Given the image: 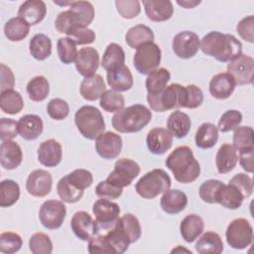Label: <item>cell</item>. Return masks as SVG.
Returning a JSON list of instances; mask_svg holds the SVG:
<instances>
[{
    "mask_svg": "<svg viewBox=\"0 0 254 254\" xmlns=\"http://www.w3.org/2000/svg\"><path fill=\"white\" fill-rule=\"evenodd\" d=\"M67 179L78 189L84 190L93 183L92 174L85 169H76L66 175Z\"/></svg>",
    "mask_w": 254,
    "mask_h": 254,
    "instance_id": "cell-54",
    "label": "cell"
},
{
    "mask_svg": "<svg viewBox=\"0 0 254 254\" xmlns=\"http://www.w3.org/2000/svg\"><path fill=\"white\" fill-rule=\"evenodd\" d=\"M239 163L244 171L253 173L254 170V150L239 152Z\"/></svg>",
    "mask_w": 254,
    "mask_h": 254,
    "instance_id": "cell-62",
    "label": "cell"
},
{
    "mask_svg": "<svg viewBox=\"0 0 254 254\" xmlns=\"http://www.w3.org/2000/svg\"><path fill=\"white\" fill-rule=\"evenodd\" d=\"M204 228L203 220L197 214L187 215L180 224V232L185 241L193 242L202 233Z\"/></svg>",
    "mask_w": 254,
    "mask_h": 254,
    "instance_id": "cell-31",
    "label": "cell"
},
{
    "mask_svg": "<svg viewBox=\"0 0 254 254\" xmlns=\"http://www.w3.org/2000/svg\"><path fill=\"white\" fill-rule=\"evenodd\" d=\"M30 32V25L20 17L11 18L4 26L5 37L11 42L24 40Z\"/></svg>",
    "mask_w": 254,
    "mask_h": 254,
    "instance_id": "cell-39",
    "label": "cell"
},
{
    "mask_svg": "<svg viewBox=\"0 0 254 254\" xmlns=\"http://www.w3.org/2000/svg\"><path fill=\"white\" fill-rule=\"evenodd\" d=\"M218 140L217 127L209 122L202 123L195 132V145L200 149L212 148Z\"/></svg>",
    "mask_w": 254,
    "mask_h": 254,
    "instance_id": "cell-37",
    "label": "cell"
},
{
    "mask_svg": "<svg viewBox=\"0 0 254 254\" xmlns=\"http://www.w3.org/2000/svg\"><path fill=\"white\" fill-rule=\"evenodd\" d=\"M162 209L168 214H178L183 211L188 204L187 194L180 190H167L161 197Z\"/></svg>",
    "mask_w": 254,
    "mask_h": 254,
    "instance_id": "cell-25",
    "label": "cell"
},
{
    "mask_svg": "<svg viewBox=\"0 0 254 254\" xmlns=\"http://www.w3.org/2000/svg\"><path fill=\"white\" fill-rule=\"evenodd\" d=\"M194 247L199 254H220L223 251V242L216 232L207 231L198 238Z\"/></svg>",
    "mask_w": 254,
    "mask_h": 254,
    "instance_id": "cell-34",
    "label": "cell"
},
{
    "mask_svg": "<svg viewBox=\"0 0 254 254\" xmlns=\"http://www.w3.org/2000/svg\"><path fill=\"white\" fill-rule=\"evenodd\" d=\"M167 168L175 179L182 184L194 182L200 175V166L194 158L192 150L188 146L177 147L166 159Z\"/></svg>",
    "mask_w": 254,
    "mask_h": 254,
    "instance_id": "cell-2",
    "label": "cell"
},
{
    "mask_svg": "<svg viewBox=\"0 0 254 254\" xmlns=\"http://www.w3.org/2000/svg\"><path fill=\"white\" fill-rule=\"evenodd\" d=\"M63 158L62 145L55 139H49L42 142L38 148L39 162L49 168L57 167Z\"/></svg>",
    "mask_w": 254,
    "mask_h": 254,
    "instance_id": "cell-20",
    "label": "cell"
},
{
    "mask_svg": "<svg viewBox=\"0 0 254 254\" xmlns=\"http://www.w3.org/2000/svg\"><path fill=\"white\" fill-rule=\"evenodd\" d=\"M20 197V187L13 180H3L0 183V206L9 207Z\"/></svg>",
    "mask_w": 254,
    "mask_h": 254,
    "instance_id": "cell-44",
    "label": "cell"
},
{
    "mask_svg": "<svg viewBox=\"0 0 254 254\" xmlns=\"http://www.w3.org/2000/svg\"><path fill=\"white\" fill-rule=\"evenodd\" d=\"M47 112L54 120H64L69 113V106L64 99L54 98L48 103Z\"/></svg>",
    "mask_w": 254,
    "mask_h": 254,
    "instance_id": "cell-52",
    "label": "cell"
},
{
    "mask_svg": "<svg viewBox=\"0 0 254 254\" xmlns=\"http://www.w3.org/2000/svg\"><path fill=\"white\" fill-rule=\"evenodd\" d=\"M0 75H1V91L13 89L15 84V76L12 69L4 64H0Z\"/></svg>",
    "mask_w": 254,
    "mask_h": 254,
    "instance_id": "cell-61",
    "label": "cell"
},
{
    "mask_svg": "<svg viewBox=\"0 0 254 254\" xmlns=\"http://www.w3.org/2000/svg\"><path fill=\"white\" fill-rule=\"evenodd\" d=\"M254 132L250 126H238L233 133V147L236 151L243 152L254 150Z\"/></svg>",
    "mask_w": 254,
    "mask_h": 254,
    "instance_id": "cell-42",
    "label": "cell"
},
{
    "mask_svg": "<svg viewBox=\"0 0 254 254\" xmlns=\"http://www.w3.org/2000/svg\"><path fill=\"white\" fill-rule=\"evenodd\" d=\"M57 191L63 201L74 203L82 197L84 190L75 187L71 182H69L67 177L64 176L59 181L57 185Z\"/></svg>",
    "mask_w": 254,
    "mask_h": 254,
    "instance_id": "cell-43",
    "label": "cell"
},
{
    "mask_svg": "<svg viewBox=\"0 0 254 254\" xmlns=\"http://www.w3.org/2000/svg\"><path fill=\"white\" fill-rule=\"evenodd\" d=\"M117 222L128 236L130 243H134L139 240L142 234V228L138 218L135 215L132 213H126L119 217Z\"/></svg>",
    "mask_w": 254,
    "mask_h": 254,
    "instance_id": "cell-45",
    "label": "cell"
},
{
    "mask_svg": "<svg viewBox=\"0 0 254 254\" xmlns=\"http://www.w3.org/2000/svg\"><path fill=\"white\" fill-rule=\"evenodd\" d=\"M147 101L152 110L164 112L175 108H187L188 91L187 87L179 83H172L158 95L147 94Z\"/></svg>",
    "mask_w": 254,
    "mask_h": 254,
    "instance_id": "cell-5",
    "label": "cell"
},
{
    "mask_svg": "<svg viewBox=\"0 0 254 254\" xmlns=\"http://www.w3.org/2000/svg\"><path fill=\"white\" fill-rule=\"evenodd\" d=\"M70 227L74 235L82 241H88L98 232V225L92 216L84 211H76L70 220Z\"/></svg>",
    "mask_w": 254,
    "mask_h": 254,
    "instance_id": "cell-15",
    "label": "cell"
},
{
    "mask_svg": "<svg viewBox=\"0 0 254 254\" xmlns=\"http://www.w3.org/2000/svg\"><path fill=\"white\" fill-rule=\"evenodd\" d=\"M115 5L117 12L124 19H133L141 12V6L138 0H116Z\"/></svg>",
    "mask_w": 254,
    "mask_h": 254,
    "instance_id": "cell-53",
    "label": "cell"
},
{
    "mask_svg": "<svg viewBox=\"0 0 254 254\" xmlns=\"http://www.w3.org/2000/svg\"><path fill=\"white\" fill-rule=\"evenodd\" d=\"M171 79L170 71L165 67H160L151 72L146 78V89L148 95H158L166 87Z\"/></svg>",
    "mask_w": 254,
    "mask_h": 254,
    "instance_id": "cell-35",
    "label": "cell"
},
{
    "mask_svg": "<svg viewBox=\"0 0 254 254\" xmlns=\"http://www.w3.org/2000/svg\"><path fill=\"white\" fill-rule=\"evenodd\" d=\"M161 49L154 42L139 47L133 57V64L141 74L149 75L156 70L161 63Z\"/></svg>",
    "mask_w": 254,
    "mask_h": 254,
    "instance_id": "cell-8",
    "label": "cell"
},
{
    "mask_svg": "<svg viewBox=\"0 0 254 254\" xmlns=\"http://www.w3.org/2000/svg\"><path fill=\"white\" fill-rule=\"evenodd\" d=\"M23 160L22 149L15 141H2L0 146V163L6 170L18 168Z\"/></svg>",
    "mask_w": 254,
    "mask_h": 254,
    "instance_id": "cell-23",
    "label": "cell"
},
{
    "mask_svg": "<svg viewBox=\"0 0 254 254\" xmlns=\"http://www.w3.org/2000/svg\"><path fill=\"white\" fill-rule=\"evenodd\" d=\"M235 81L228 72H220L209 81V92L216 99L228 98L235 89Z\"/></svg>",
    "mask_w": 254,
    "mask_h": 254,
    "instance_id": "cell-24",
    "label": "cell"
},
{
    "mask_svg": "<svg viewBox=\"0 0 254 254\" xmlns=\"http://www.w3.org/2000/svg\"><path fill=\"white\" fill-rule=\"evenodd\" d=\"M224 184L218 180H207L199 187V196L207 203H216V196Z\"/></svg>",
    "mask_w": 254,
    "mask_h": 254,
    "instance_id": "cell-51",
    "label": "cell"
},
{
    "mask_svg": "<svg viewBox=\"0 0 254 254\" xmlns=\"http://www.w3.org/2000/svg\"><path fill=\"white\" fill-rule=\"evenodd\" d=\"M43 129V120L36 114L24 115L18 121V133L23 139L28 141L37 139L42 134Z\"/></svg>",
    "mask_w": 254,
    "mask_h": 254,
    "instance_id": "cell-26",
    "label": "cell"
},
{
    "mask_svg": "<svg viewBox=\"0 0 254 254\" xmlns=\"http://www.w3.org/2000/svg\"><path fill=\"white\" fill-rule=\"evenodd\" d=\"M122 150V138L120 135L108 131L102 133L96 138L95 151L97 154L105 159L112 160L119 156Z\"/></svg>",
    "mask_w": 254,
    "mask_h": 254,
    "instance_id": "cell-16",
    "label": "cell"
},
{
    "mask_svg": "<svg viewBox=\"0 0 254 254\" xmlns=\"http://www.w3.org/2000/svg\"><path fill=\"white\" fill-rule=\"evenodd\" d=\"M236 152L234 147L228 143L220 146L215 156L216 169L219 174H227L236 167L238 163Z\"/></svg>",
    "mask_w": 254,
    "mask_h": 254,
    "instance_id": "cell-30",
    "label": "cell"
},
{
    "mask_svg": "<svg viewBox=\"0 0 254 254\" xmlns=\"http://www.w3.org/2000/svg\"><path fill=\"white\" fill-rule=\"evenodd\" d=\"M152 119L151 110L143 104H134L117 111L111 120L112 127L120 133L141 131Z\"/></svg>",
    "mask_w": 254,
    "mask_h": 254,
    "instance_id": "cell-4",
    "label": "cell"
},
{
    "mask_svg": "<svg viewBox=\"0 0 254 254\" xmlns=\"http://www.w3.org/2000/svg\"><path fill=\"white\" fill-rule=\"evenodd\" d=\"M145 13L153 22L169 20L174 13L173 3L169 0H143Z\"/></svg>",
    "mask_w": 254,
    "mask_h": 254,
    "instance_id": "cell-22",
    "label": "cell"
},
{
    "mask_svg": "<svg viewBox=\"0 0 254 254\" xmlns=\"http://www.w3.org/2000/svg\"><path fill=\"white\" fill-rule=\"evenodd\" d=\"M170 176L162 169H154L146 173L135 185L137 193L146 199H153L170 189Z\"/></svg>",
    "mask_w": 254,
    "mask_h": 254,
    "instance_id": "cell-7",
    "label": "cell"
},
{
    "mask_svg": "<svg viewBox=\"0 0 254 254\" xmlns=\"http://www.w3.org/2000/svg\"><path fill=\"white\" fill-rule=\"evenodd\" d=\"M154 32L151 30V28L143 24L131 27L125 35V41L132 49H138L144 44L152 43L154 42Z\"/></svg>",
    "mask_w": 254,
    "mask_h": 254,
    "instance_id": "cell-32",
    "label": "cell"
},
{
    "mask_svg": "<svg viewBox=\"0 0 254 254\" xmlns=\"http://www.w3.org/2000/svg\"><path fill=\"white\" fill-rule=\"evenodd\" d=\"M199 49L221 63H229L242 54V44L233 35L209 32L200 41Z\"/></svg>",
    "mask_w": 254,
    "mask_h": 254,
    "instance_id": "cell-1",
    "label": "cell"
},
{
    "mask_svg": "<svg viewBox=\"0 0 254 254\" xmlns=\"http://www.w3.org/2000/svg\"><path fill=\"white\" fill-rule=\"evenodd\" d=\"M200 46L198 36L191 31L178 33L172 43L175 55L181 59H190L196 55Z\"/></svg>",
    "mask_w": 254,
    "mask_h": 254,
    "instance_id": "cell-14",
    "label": "cell"
},
{
    "mask_svg": "<svg viewBox=\"0 0 254 254\" xmlns=\"http://www.w3.org/2000/svg\"><path fill=\"white\" fill-rule=\"evenodd\" d=\"M125 63V53L121 46L116 43L109 44L103 54L101 60V65L106 70L115 69L121 65H124Z\"/></svg>",
    "mask_w": 254,
    "mask_h": 254,
    "instance_id": "cell-36",
    "label": "cell"
},
{
    "mask_svg": "<svg viewBox=\"0 0 254 254\" xmlns=\"http://www.w3.org/2000/svg\"><path fill=\"white\" fill-rule=\"evenodd\" d=\"M76 45H89L95 40V33L89 28H77L67 34Z\"/></svg>",
    "mask_w": 254,
    "mask_h": 254,
    "instance_id": "cell-57",
    "label": "cell"
},
{
    "mask_svg": "<svg viewBox=\"0 0 254 254\" xmlns=\"http://www.w3.org/2000/svg\"><path fill=\"white\" fill-rule=\"evenodd\" d=\"M186 87L188 91L187 108L193 109L200 106L203 101V93L201 89L194 84H189Z\"/></svg>",
    "mask_w": 254,
    "mask_h": 254,
    "instance_id": "cell-60",
    "label": "cell"
},
{
    "mask_svg": "<svg viewBox=\"0 0 254 254\" xmlns=\"http://www.w3.org/2000/svg\"><path fill=\"white\" fill-rule=\"evenodd\" d=\"M244 196L233 185H223L216 196V203L228 209H237L241 206Z\"/></svg>",
    "mask_w": 254,
    "mask_h": 254,
    "instance_id": "cell-33",
    "label": "cell"
},
{
    "mask_svg": "<svg viewBox=\"0 0 254 254\" xmlns=\"http://www.w3.org/2000/svg\"><path fill=\"white\" fill-rule=\"evenodd\" d=\"M106 79L111 89L117 92L127 91L133 86V75L125 64L107 71Z\"/></svg>",
    "mask_w": 254,
    "mask_h": 254,
    "instance_id": "cell-27",
    "label": "cell"
},
{
    "mask_svg": "<svg viewBox=\"0 0 254 254\" xmlns=\"http://www.w3.org/2000/svg\"><path fill=\"white\" fill-rule=\"evenodd\" d=\"M66 214V208L63 201L56 199L46 200L40 207L39 219L42 225L50 230L62 226Z\"/></svg>",
    "mask_w": 254,
    "mask_h": 254,
    "instance_id": "cell-11",
    "label": "cell"
},
{
    "mask_svg": "<svg viewBox=\"0 0 254 254\" xmlns=\"http://www.w3.org/2000/svg\"><path fill=\"white\" fill-rule=\"evenodd\" d=\"M99 65V54L92 47L81 48L75 60V68L79 74L89 77L95 74Z\"/></svg>",
    "mask_w": 254,
    "mask_h": 254,
    "instance_id": "cell-18",
    "label": "cell"
},
{
    "mask_svg": "<svg viewBox=\"0 0 254 254\" xmlns=\"http://www.w3.org/2000/svg\"><path fill=\"white\" fill-rule=\"evenodd\" d=\"M225 237L230 247L244 249L252 243L253 228L246 218H236L228 224Z\"/></svg>",
    "mask_w": 254,
    "mask_h": 254,
    "instance_id": "cell-9",
    "label": "cell"
},
{
    "mask_svg": "<svg viewBox=\"0 0 254 254\" xmlns=\"http://www.w3.org/2000/svg\"><path fill=\"white\" fill-rule=\"evenodd\" d=\"M191 126V121L190 116L183 112L176 110L170 114L167 120V129L172 134L173 137L176 138H184L186 137Z\"/></svg>",
    "mask_w": 254,
    "mask_h": 254,
    "instance_id": "cell-29",
    "label": "cell"
},
{
    "mask_svg": "<svg viewBox=\"0 0 254 254\" xmlns=\"http://www.w3.org/2000/svg\"><path fill=\"white\" fill-rule=\"evenodd\" d=\"M106 85L100 74H93L89 77H84L79 86L80 95L88 101H95L105 92Z\"/></svg>",
    "mask_w": 254,
    "mask_h": 254,
    "instance_id": "cell-28",
    "label": "cell"
},
{
    "mask_svg": "<svg viewBox=\"0 0 254 254\" xmlns=\"http://www.w3.org/2000/svg\"><path fill=\"white\" fill-rule=\"evenodd\" d=\"M227 72L233 77L236 84H251L254 76V60L250 56L241 54L238 58L229 62Z\"/></svg>",
    "mask_w": 254,
    "mask_h": 254,
    "instance_id": "cell-13",
    "label": "cell"
},
{
    "mask_svg": "<svg viewBox=\"0 0 254 254\" xmlns=\"http://www.w3.org/2000/svg\"><path fill=\"white\" fill-rule=\"evenodd\" d=\"M100 107L106 112H117L124 108V96L115 90H105L99 101Z\"/></svg>",
    "mask_w": 254,
    "mask_h": 254,
    "instance_id": "cell-47",
    "label": "cell"
},
{
    "mask_svg": "<svg viewBox=\"0 0 254 254\" xmlns=\"http://www.w3.org/2000/svg\"><path fill=\"white\" fill-rule=\"evenodd\" d=\"M74 123L79 133L89 140H95L105 130L101 112L91 105H83L77 109L74 114Z\"/></svg>",
    "mask_w": 254,
    "mask_h": 254,
    "instance_id": "cell-6",
    "label": "cell"
},
{
    "mask_svg": "<svg viewBox=\"0 0 254 254\" xmlns=\"http://www.w3.org/2000/svg\"><path fill=\"white\" fill-rule=\"evenodd\" d=\"M94 19L93 5L88 1H72L68 10L61 12L55 21L60 33L68 34L77 28H87Z\"/></svg>",
    "mask_w": 254,
    "mask_h": 254,
    "instance_id": "cell-3",
    "label": "cell"
},
{
    "mask_svg": "<svg viewBox=\"0 0 254 254\" xmlns=\"http://www.w3.org/2000/svg\"><path fill=\"white\" fill-rule=\"evenodd\" d=\"M23 245V240L18 233L6 231L0 234V251L5 254L18 252Z\"/></svg>",
    "mask_w": 254,
    "mask_h": 254,
    "instance_id": "cell-49",
    "label": "cell"
},
{
    "mask_svg": "<svg viewBox=\"0 0 254 254\" xmlns=\"http://www.w3.org/2000/svg\"><path fill=\"white\" fill-rule=\"evenodd\" d=\"M229 184L235 186L243 194L244 198L249 197L252 192H253V183H252V179L244 174V173H239L236 174L230 181Z\"/></svg>",
    "mask_w": 254,
    "mask_h": 254,
    "instance_id": "cell-55",
    "label": "cell"
},
{
    "mask_svg": "<svg viewBox=\"0 0 254 254\" xmlns=\"http://www.w3.org/2000/svg\"><path fill=\"white\" fill-rule=\"evenodd\" d=\"M139 174L140 167L135 161L122 158L116 161L114 170L109 174L106 181L117 188L123 189L129 187Z\"/></svg>",
    "mask_w": 254,
    "mask_h": 254,
    "instance_id": "cell-10",
    "label": "cell"
},
{
    "mask_svg": "<svg viewBox=\"0 0 254 254\" xmlns=\"http://www.w3.org/2000/svg\"><path fill=\"white\" fill-rule=\"evenodd\" d=\"M177 3L182 6L185 7L186 9H190V8H194L196 5L200 4V1L198 0H194V1H177Z\"/></svg>",
    "mask_w": 254,
    "mask_h": 254,
    "instance_id": "cell-63",
    "label": "cell"
},
{
    "mask_svg": "<svg viewBox=\"0 0 254 254\" xmlns=\"http://www.w3.org/2000/svg\"><path fill=\"white\" fill-rule=\"evenodd\" d=\"M26 90L31 100L40 102L45 100L49 95L50 83L45 76L37 75L29 80Z\"/></svg>",
    "mask_w": 254,
    "mask_h": 254,
    "instance_id": "cell-41",
    "label": "cell"
},
{
    "mask_svg": "<svg viewBox=\"0 0 254 254\" xmlns=\"http://www.w3.org/2000/svg\"><path fill=\"white\" fill-rule=\"evenodd\" d=\"M242 122V114L235 109L225 111L218 120L217 129L222 132H229L236 129Z\"/></svg>",
    "mask_w": 254,
    "mask_h": 254,
    "instance_id": "cell-50",
    "label": "cell"
},
{
    "mask_svg": "<svg viewBox=\"0 0 254 254\" xmlns=\"http://www.w3.org/2000/svg\"><path fill=\"white\" fill-rule=\"evenodd\" d=\"M24 107V101L21 94L14 90L8 89L1 91L0 94V108L6 114H17L22 111Z\"/></svg>",
    "mask_w": 254,
    "mask_h": 254,
    "instance_id": "cell-40",
    "label": "cell"
},
{
    "mask_svg": "<svg viewBox=\"0 0 254 254\" xmlns=\"http://www.w3.org/2000/svg\"><path fill=\"white\" fill-rule=\"evenodd\" d=\"M236 31L244 41L252 44L254 42V17L250 15L243 18L237 24Z\"/></svg>",
    "mask_w": 254,
    "mask_h": 254,
    "instance_id": "cell-58",
    "label": "cell"
},
{
    "mask_svg": "<svg viewBox=\"0 0 254 254\" xmlns=\"http://www.w3.org/2000/svg\"><path fill=\"white\" fill-rule=\"evenodd\" d=\"M47 14L46 3L42 0H28L21 4L18 10V17L34 26L42 22Z\"/></svg>",
    "mask_w": 254,
    "mask_h": 254,
    "instance_id": "cell-21",
    "label": "cell"
},
{
    "mask_svg": "<svg viewBox=\"0 0 254 254\" xmlns=\"http://www.w3.org/2000/svg\"><path fill=\"white\" fill-rule=\"evenodd\" d=\"M18 134V122L10 118L0 120V139L2 141L12 140Z\"/></svg>",
    "mask_w": 254,
    "mask_h": 254,
    "instance_id": "cell-59",
    "label": "cell"
},
{
    "mask_svg": "<svg viewBox=\"0 0 254 254\" xmlns=\"http://www.w3.org/2000/svg\"><path fill=\"white\" fill-rule=\"evenodd\" d=\"M92 212L98 225V231H106L110 229L119 218L120 207L110 199L99 198L93 203Z\"/></svg>",
    "mask_w": 254,
    "mask_h": 254,
    "instance_id": "cell-12",
    "label": "cell"
},
{
    "mask_svg": "<svg viewBox=\"0 0 254 254\" xmlns=\"http://www.w3.org/2000/svg\"><path fill=\"white\" fill-rule=\"evenodd\" d=\"M57 51L61 62L64 64H69L75 62L78 53L76 50V44L68 37L60 38L58 40Z\"/></svg>",
    "mask_w": 254,
    "mask_h": 254,
    "instance_id": "cell-46",
    "label": "cell"
},
{
    "mask_svg": "<svg viewBox=\"0 0 254 254\" xmlns=\"http://www.w3.org/2000/svg\"><path fill=\"white\" fill-rule=\"evenodd\" d=\"M29 51L34 59L44 61L52 54V41L45 34H36L30 40Z\"/></svg>",
    "mask_w": 254,
    "mask_h": 254,
    "instance_id": "cell-38",
    "label": "cell"
},
{
    "mask_svg": "<svg viewBox=\"0 0 254 254\" xmlns=\"http://www.w3.org/2000/svg\"><path fill=\"white\" fill-rule=\"evenodd\" d=\"M123 192V189L117 188L109 182L102 181L95 188V193L100 198L106 199H117Z\"/></svg>",
    "mask_w": 254,
    "mask_h": 254,
    "instance_id": "cell-56",
    "label": "cell"
},
{
    "mask_svg": "<svg viewBox=\"0 0 254 254\" xmlns=\"http://www.w3.org/2000/svg\"><path fill=\"white\" fill-rule=\"evenodd\" d=\"M29 248L33 254H51L53 242L46 233L37 232L30 237Z\"/></svg>",
    "mask_w": 254,
    "mask_h": 254,
    "instance_id": "cell-48",
    "label": "cell"
},
{
    "mask_svg": "<svg viewBox=\"0 0 254 254\" xmlns=\"http://www.w3.org/2000/svg\"><path fill=\"white\" fill-rule=\"evenodd\" d=\"M53 186L52 175L46 170L33 171L26 182V190L35 197H44L51 192Z\"/></svg>",
    "mask_w": 254,
    "mask_h": 254,
    "instance_id": "cell-17",
    "label": "cell"
},
{
    "mask_svg": "<svg viewBox=\"0 0 254 254\" xmlns=\"http://www.w3.org/2000/svg\"><path fill=\"white\" fill-rule=\"evenodd\" d=\"M146 144L152 154L163 155L172 147L173 136L168 129L156 127L148 132Z\"/></svg>",
    "mask_w": 254,
    "mask_h": 254,
    "instance_id": "cell-19",
    "label": "cell"
}]
</instances>
